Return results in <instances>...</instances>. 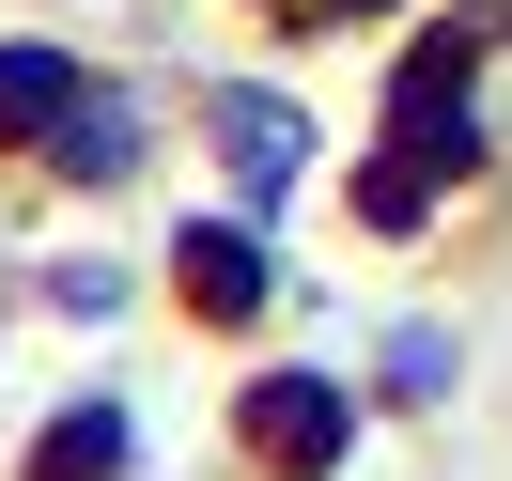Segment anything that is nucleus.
<instances>
[{
	"label": "nucleus",
	"mask_w": 512,
	"mask_h": 481,
	"mask_svg": "<svg viewBox=\"0 0 512 481\" xmlns=\"http://www.w3.org/2000/svg\"><path fill=\"white\" fill-rule=\"evenodd\" d=\"M187 295L202 311H264V249L249 233H187Z\"/></svg>",
	"instance_id": "2"
},
{
	"label": "nucleus",
	"mask_w": 512,
	"mask_h": 481,
	"mask_svg": "<svg viewBox=\"0 0 512 481\" xmlns=\"http://www.w3.org/2000/svg\"><path fill=\"white\" fill-rule=\"evenodd\" d=\"M94 466H125V419H109V404H78L63 435H47V481H94Z\"/></svg>",
	"instance_id": "4"
},
{
	"label": "nucleus",
	"mask_w": 512,
	"mask_h": 481,
	"mask_svg": "<svg viewBox=\"0 0 512 481\" xmlns=\"http://www.w3.org/2000/svg\"><path fill=\"white\" fill-rule=\"evenodd\" d=\"M47 109H63V63L47 47H0V125H47Z\"/></svg>",
	"instance_id": "5"
},
{
	"label": "nucleus",
	"mask_w": 512,
	"mask_h": 481,
	"mask_svg": "<svg viewBox=\"0 0 512 481\" xmlns=\"http://www.w3.org/2000/svg\"><path fill=\"white\" fill-rule=\"evenodd\" d=\"M249 435L280 450V466H326V450H342V404H326V388H295V373H280V388H264V404H249Z\"/></svg>",
	"instance_id": "1"
},
{
	"label": "nucleus",
	"mask_w": 512,
	"mask_h": 481,
	"mask_svg": "<svg viewBox=\"0 0 512 481\" xmlns=\"http://www.w3.org/2000/svg\"><path fill=\"white\" fill-rule=\"evenodd\" d=\"M218 140H233V156L264 171V187L295 171V109H280V94H218Z\"/></svg>",
	"instance_id": "3"
}]
</instances>
